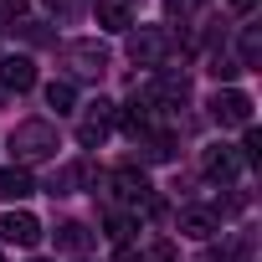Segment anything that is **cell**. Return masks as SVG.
<instances>
[{"label": "cell", "instance_id": "cell-1", "mask_svg": "<svg viewBox=\"0 0 262 262\" xmlns=\"http://www.w3.org/2000/svg\"><path fill=\"white\" fill-rule=\"evenodd\" d=\"M11 155H16L21 165L52 160V155H57V128H52L47 118H26V123H16V128H11Z\"/></svg>", "mask_w": 262, "mask_h": 262}, {"label": "cell", "instance_id": "cell-2", "mask_svg": "<svg viewBox=\"0 0 262 262\" xmlns=\"http://www.w3.org/2000/svg\"><path fill=\"white\" fill-rule=\"evenodd\" d=\"M62 62L72 67V77H103L113 57H108V47H103V41L82 36V41H67V47H62Z\"/></svg>", "mask_w": 262, "mask_h": 262}, {"label": "cell", "instance_id": "cell-3", "mask_svg": "<svg viewBox=\"0 0 262 262\" xmlns=\"http://www.w3.org/2000/svg\"><path fill=\"white\" fill-rule=\"evenodd\" d=\"M211 118H216L221 128H247V123H252V98L236 93V88H221V93L211 98Z\"/></svg>", "mask_w": 262, "mask_h": 262}, {"label": "cell", "instance_id": "cell-4", "mask_svg": "<svg viewBox=\"0 0 262 262\" xmlns=\"http://www.w3.org/2000/svg\"><path fill=\"white\" fill-rule=\"evenodd\" d=\"M0 242L6 247H36L41 242V221L31 211H6L0 216Z\"/></svg>", "mask_w": 262, "mask_h": 262}, {"label": "cell", "instance_id": "cell-5", "mask_svg": "<svg viewBox=\"0 0 262 262\" xmlns=\"http://www.w3.org/2000/svg\"><path fill=\"white\" fill-rule=\"evenodd\" d=\"M165 47H170V36H165V31H155V26H144V31L128 36V57H134L139 67H160Z\"/></svg>", "mask_w": 262, "mask_h": 262}, {"label": "cell", "instance_id": "cell-6", "mask_svg": "<svg viewBox=\"0 0 262 262\" xmlns=\"http://www.w3.org/2000/svg\"><path fill=\"white\" fill-rule=\"evenodd\" d=\"M113 195L118 201H128V206H139V201H149V180H144V170H134V165H123V170H113Z\"/></svg>", "mask_w": 262, "mask_h": 262}, {"label": "cell", "instance_id": "cell-7", "mask_svg": "<svg viewBox=\"0 0 262 262\" xmlns=\"http://www.w3.org/2000/svg\"><path fill=\"white\" fill-rule=\"evenodd\" d=\"M0 88H11V93L36 88V62L31 57H6V62H0Z\"/></svg>", "mask_w": 262, "mask_h": 262}, {"label": "cell", "instance_id": "cell-8", "mask_svg": "<svg viewBox=\"0 0 262 262\" xmlns=\"http://www.w3.org/2000/svg\"><path fill=\"white\" fill-rule=\"evenodd\" d=\"M26 195H36L31 170L26 165H6V170H0V201H26Z\"/></svg>", "mask_w": 262, "mask_h": 262}, {"label": "cell", "instance_id": "cell-9", "mask_svg": "<svg viewBox=\"0 0 262 262\" xmlns=\"http://www.w3.org/2000/svg\"><path fill=\"white\" fill-rule=\"evenodd\" d=\"M180 231H185L190 242H211V236L221 231V221H216L211 211H201V206H185V211H180Z\"/></svg>", "mask_w": 262, "mask_h": 262}, {"label": "cell", "instance_id": "cell-10", "mask_svg": "<svg viewBox=\"0 0 262 262\" xmlns=\"http://www.w3.org/2000/svg\"><path fill=\"white\" fill-rule=\"evenodd\" d=\"M236 170H242V155H236L231 144L206 149V175H211V180H236Z\"/></svg>", "mask_w": 262, "mask_h": 262}, {"label": "cell", "instance_id": "cell-11", "mask_svg": "<svg viewBox=\"0 0 262 262\" xmlns=\"http://www.w3.org/2000/svg\"><path fill=\"white\" fill-rule=\"evenodd\" d=\"M88 247H93V231H88L82 221H62V226H57V252H72V257H77V252H88Z\"/></svg>", "mask_w": 262, "mask_h": 262}, {"label": "cell", "instance_id": "cell-12", "mask_svg": "<svg viewBox=\"0 0 262 262\" xmlns=\"http://www.w3.org/2000/svg\"><path fill=\"white\" fill-rule=\"evenodd\" d=\"M93 16H98V26H103V31H128V26H134V21H128V6H123V0H98Z\"/></svg>", "mask_w": 262, "mask_h": 262}, {"label": "cell", "instance_id": "cell-13", "mask_svg": "<svg viewBox=\"0 0 262 262\" xmlns=\"http://www.w3.org/2000/svg\"><path fill=\"white\" fill-rule=\"evenodd\" d=\"M144 160H175V134H144Z\"/></svg>", "mask_w": 262, "mask_h": 262}, {"label": "cell", "instance_id": "cell-14", "mask_svg": "<svg viewBox=\"0 0 262 262\" xmlns=\"http://www.w3.org/2000/svg\"><path fill=\"white\" fill-rule=\"evenodd\" d=\"M262 62V36H257V26H247L242 31V62L236 67H257Z\"/></svg>", "mask_w": 262, "mask_h": 262}, {"label": "cell", "instance_id": "cell-15", "mask_svg": "<svg viewBox=\"0 0 262 262\" xmlns=\"http://www.w3.org/2000/svg\"><path fill=\"white\" fill-rule=\"evenodd\" d=\"M47 103H52L57 113H72V103H77V93H72V82H47Z\"/></svg>", "mask_w": 262, "mask_h": 262}, {"label": "cell", "instance_id": "cell-16", "mask_svg": "<svg viewBox=\"0 0 262 262\" xmlns=\"http://www.w3.org/2000/svg\"><path fill=\"white\" fill-rule=\"evenodd\" d=\"M108 236H113V242H128V236H134V216L113 211V216H108Z\"/></svg>", "mask_w": 262, "mask_h": 262}, {"label": "cell", "instance_id": "cell-17", "mask_svg": "<svg viewBox=\"0 0 262 262\" xmlns=\"http://www.w3.org/2000/svg\"><path fill=\"white\" fill-rule=\"evenodd\" d=\"M77 139H82V149H98V144L108 139V128H103V123H82V128H77Z\"/></svg>", "mask_w": 262, "mask_h": 262}, {"label": "cell", "instance_id": "cell-18", "mask_svg": "<svg viewBox=\"0 0 262 262\" xmlns=\"http://www.w3.org/2000/svg\"><path fill=\"white\" fill-rule=\"evenodd\" d=\"M257 155H262V134H257V128L247 123V139H242V165H252Z\"/></svg>", "mask_w": 262, "mask_h": 262}, {"label": "cell", "instance_id": "cell-19", "mask_svg": "<svg viewBox=\"0 0 262 262\" xmlns=\"http://www.w3.org/2000/svg\"><path fill=\"white\" fill-rule=\"evenodd\" d=\"M211 72H216V77H221V82H231V77H236V72H242V67H236V62H231V57H211Z\"/></svg>", "mask_w": 262, "mask_h": 262}, {"label": "cell", "instance_id": "cell-20", "mask_svg": "<svg viewBox=\"0 0 262 262\" xmlns=\"http://www.w3.org/2000/svg\"><path fill=\"white\" fill-rule=\"evenodd\" d=\"M144 262H175V247H170V242H155V247H149V257H144Z\"/></svg>", "mask_w": 262, "mask_h": 262}, {"label": "cell", "instance_id": "cell-21", "mask_svg": "<svg viewBox=\"0 0 262 262\" xmlns=\"http://www.w3.org/2000/svg\"><path fill=\"white\" fill-rule=\"evenodd\" d=\"M231 6H236V11H252V6H257V0H231Z\"/></svg>", "mask_w": 262, "mask_h": 262}, {"label": "cell", "instance_id": "cell-22", "mask_svg": "<svg viewBox=\"0 0 262 262\" xmlns=\"http://www.w3.org/2000/svg\"><path fill=\"white\" fill-rule=\"evenodd\" d=\"M52 6H57V11H72V0H52Z\"/></svg>", "mask_w": 262, "mask_h": 262}, {"label": "cell", "instance_id": "cell-23", "mask_svg": "<svg viewBox=\"0 0 262 262\" xmlns=\"http://www.w3.org/2000/svg\"><path fill=\"white\" fill-rule=\"evenodd\" d=\"M118 262H144V257H134V252H123V257H118Z\"/></svg>", "mask_w": 262, "mask_h": 262}]
</instances>
